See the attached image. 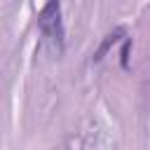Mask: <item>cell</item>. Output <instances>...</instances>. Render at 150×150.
I'll list each match as a JSON object with an SVG mask.
<instances>
[{
  "instance_id": "cell-2",
  "label": "cell",
  "mask_w": 150,
  "mask_h": 150,
  "mask_svg": "<svg viewBox=\"0 0 150 150\" xmlns=\"http://www.w3.org/2000/svg\"><path fill=\"white\" fill-rule=\"evenodd\" d=\"M120 35H122V28H120V30H115V33H110V35H105L108 40H105V42L101 45V49H98V52L94 54V61H101V59H103V54L108 52V47H110V45H112V42H115V40L120 38Z\"/></svg>"
},
{
  "instance_id": "cell-3",
  "label": "cell",
  "mask_w": 150,
  "mask_h": 150,
  "mask_svg": "<svg viewBox=\"0 0 150 150\" xmlns=\"http://www.w3.org/2000/svg\"><path fill=\"white\" fill-rule=\"evenodd\" d=\"M129 47H131V42L127 40V42H124V49H122V66H124V68H127V54H129Z\"/></svg>"
},
{
  "instance_id": "cell-1",
  "label": "cell",
  "mask_w": 150,
  "mask_h": 150,
  "mask_svg": "<svg viewBox=\"0 0 150 150\" xmlns=\"http://www.w3.org/2000/svg\"><path fill=\"white\" fill-rule=\"evenodd\" d=\"M38 26H40V33L47 38V42H49L56 52H63V38H66V30H63L61 5H59V2H47V5L40 9Z\"/></svg>"
}]
</instances>
